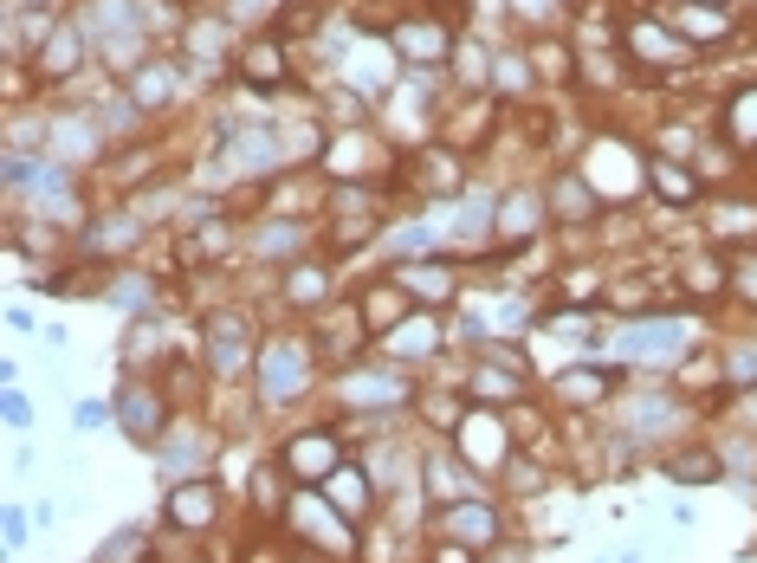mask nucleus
I'll return each mask as SVG.
<instances>
[{
  "label": "nucleus",
  "instance_id": "2",
  "mask_svg": "<svg viewBox=\"0 0 757 563\" xmlns=\"http://www.w3.org/2000/svg\"><path fill=\"white\" fill-rule=\"evenodd\" d=\"M130 428H136V434H156V402L130 395Z\"/></svg>",
  "mask_w": 757,
  "mask_h": 563
},
{
  "label": "nucleus",
  "instance_id": "1",
  "mask_svg": "<svg viewBox=\"0 0 757 563\" xmlns=\"http://www.w3.org/2000/svg\"><path fill=\"white\" fill-rule=\"evenodd\" d=\"M337 505H343V512H363V505H369V499H363V479L343 473V479H337Z\"/></svg>",
  "mask_w": 757,
  "mask_h": 563
}]
</instances>
